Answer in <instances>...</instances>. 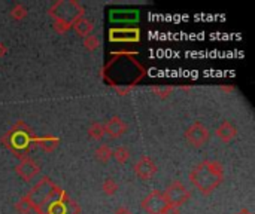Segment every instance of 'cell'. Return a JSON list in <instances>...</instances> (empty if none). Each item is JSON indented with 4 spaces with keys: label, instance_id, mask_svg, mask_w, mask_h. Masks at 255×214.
<instances>
[{
    "label": "cell",
    "instance_id": "1",
    "mask_svg": "<svg viewBox=\"0 0 255 214\" xmlns=\"http://www.w3.org/2000/svg\"><path fill=\"white\" fill-rule=\"evenodd\" d=\"M190 178L203 194H209L222 181V168L218 162H201L193 170Z\"/></svg>",
    "mask_w": 255,
    "mask_h": 214
},
{
    "label": "cell",
    "instance_id": "2",
    "mask_svg": "<svg viewBox=\"0 0 255 214\" xmlns=\"http://www.w3.org/2000/svg\"><path fill=\"white\" fill-rule=\"evenodd\" d=\"M167 204L172 207H177L190 199V192L187 191V187L181 184L179 181H175L172 186L167 187V191L163 194Z\"/></svg>",
    "mask_w": 255,
    "mask_h": 214
},
{
    "label": "cell",
    "instance_id": "3",
    "mask_svg": "<svg viewBox=\"0 0 255 214\" xmlns=\"http://www.w3.org/2000/svg\"><path fill=\"white\" fill-rule=\"evenodd\" d=\"M185 137H187V140L190 142L191 146L200 147V146H203V144H205L209 140V132H208V129L203 126L200 122H196V124H193L187 129Z\"/></svg>",
    "mask_w": 255,
    "mask_h": 214
},
{
    "label": "cell",
    "instance_id": "4",
    "mask_svg": "<svg viewBox=\"0 0 255 214\" xmlns=\"http://www.w3.org/2000/svg\"><path fill=\"white\" fill-rule=\"evenodd\" d=\"M167 201L164 198L163 194H160L158 191L152 192L148 198H145L143 201V207L149 214H163L164 210L167 208Z\"/></svg>",
    "mask_w": 255,
    "mask_h": 214
},
{
    "label": "cell",
    "instance_id": "5",
    "mask_svg": "<svg viewBox=\"0 0 255 214\" xmlns=\"http://www.w3.org/2000/svg\"><path fill=\"white\" fill-rule=\"evenodd\" d=\"M156 164L152 162V160L149 159V158H146V156H143L139 162L135 165V173L140 177V178H143V180H146V178H151L152 176H154V173H156Z\"/></svg>",
    "mask_w": 255,
    "mask_h": 214
},
{
    "label": "cell",
    "instance_id": "6",
    "mask_svg": "<svg viewBox=\"0 0 255 214\" xmlns=\"http://www.w3.org/2000/svg\"><path fill=\"white\" fill-rule=\"evenodd\" d=\"M111 40H114V42H136V40H139V30H135V29L111 30Z\"/></svg>",
    "mask_w": 255,
    "mask_h": 214
},
{
    "label": "cell",
    "instance_id": "7",
    "mask_svg": "<svg viewBox=\"0 0 255 214\" xmlns=\"http://www.w3.org/2000/svg\"><path fill=\"white\" fill-rule=\"evenodd\" d=\"M38 171H39V167L33 162L32 159H24L22 162L17 167V173H18L24 180L32 178Z\"/></svg>",
    "mask_w": 255,
    "mask_h": 214
},
{
    "label": "cell",
    "instance_id": "8",
    "mask_svg": "<svg viewBox=\"0 0 255 214\" xmlns=\"http://www.w3.org/2000/svg\"><path fill=\"white\" fill-rule=\"evenodd\" d=\"M105 128V131L108 132V134H111L112 137H119L121 134H124L125 132V129H127V125L119 119V118H112V119H109L108 121V124L103 126Z\"/></svg>",
    "mask_w": 255,
    "mask_h": 214
},
{
    "label": "cell",
    "instance_id": "9",
    "mask_svg": "<svg viewBox=\"0 0 255 214\" xmlns=\"http://www.w3.org/2000/svg\"><path fill=\"white\" fill-rule=\"evenodd\" d=\"M111 19H114L115 22H133L137 19V11H114V14H111Z\"/></svg>",
    "mask_w": 255,
    "mask_h": 214
},
{
    "label": "cell",
    "instance_id": "10",
    "mask_svg": "<svg viewBox=\"0 0 255 214\" xmlns=\"http://www.w3.org/2000/svg\"><path fill=\"white\" fill-rule=\"evenodd\" d=\"M216 136L222 140V142H230L235 136H236V128L228 124V122H224L218 129H216Z\"/></svg>",
    "mask_w": 255,
    "mask_h": 214
},
{
    "label": "cell",
    "instance_id": "11",
    "mask_svg": "<svg viewBox=\"0 0 255 214\" xmlns=\"http://www.w3.org/2000/svg\"><path fill=\"white\" fill-rule=\"evenodd\" d=\"M75 30H76V33H78V35L87 37L88 33L93 30V24H91L90 21H87V19L76 21V24H75Z\"/></svg>",
    "mask_w": 255,
    "mask_h": 214
},
{
    "label": "cell",
    "instance_id": "12",
    "mask_svg": "<svg viewBox=\"0 0 255 214\" xmlns=\"http://www.w3.org/2000/svg\"><path fill=\"white\" fill-rule=\"evenodd\" d=\"M114 156H115V159L118 160L119 164H124V162H127V160H129L130 153H129V150H127L125 147H118V149L115 150Z\"/></svg>",
    "mask_w": 255,
    "mask_h": 214
},
{
    "label": "cell",
    "instance_id": "13",
    "mask_svg": "<svg viewBox=\"0 0 255 214\" xmlns=\"http://www.w3.org/2000/svg\"><path fill=\"white\" fill-rule=\"evenodd\" d=\"M88 132H90V136H91L93 139L98 140V139L103 137V134H105V128H103V125H100V124H94V125H93V126L88 129Z\"/></svg>",
    "mask_w": 255,
    "mask_h": 214
},
{
    "label": "cell",
    "instance_id": "14",
    "mask_svg": "<svg viewBox=\"0 0 255 214\" xmlns=\"http://www.w3.org/2000/svg\"><path fill=\"white\" fill-rule=\"evenodd\" d=\"M96 155H97V159H100L101 162H106V160L112 156V152H111V149L108 146H100L97 149Z\"/></svg>",
    "mask_w": 255,
    "mask_h": 214
},
{
    "label": "cell",
    "instance_id": "15",
    "mask_svg": "<svg viewBox=\"0 0 255 214\" xmlns=\"http://www.w3.org/2000/svg\"><path fill=\"white\" fill-rule=\"evenodd\" d=\"M103 189H105V192L106 194H114L115 191H117V184H115V181L112 180V178H108L106 180V183L103 184Z\"/></svg>",
    "mask_w": 255,
    "mask_h": 214
},
{
    "label": "cell",
    "instance_id": "16",
    "mask_svg": "<svg viewBox=\"0 0 255 214\" xmlns=\"http://www.w3.org/2000/svg\"><path fill=\"white\" fill-rule=\"evenodd\" d=\"M97 43H98V40H97V37H94V36H88L87 39H85V46L88 48V49H96L97 48Z\"/></svg>",
    "mask_w": 255,
    "mask_h": 214
},
{
    "label": "cell",
    "instance_id": "17",
    "mask_svg": "<svg viewBox=\"0 0 255 214\" xmlns=\"http://www.w3.org/2000/svg\"><path fill=\"white\" fill-rule=\"evenodd\" d=\"M163 214H177V207H172V205H167V208L164 210Z\"/></svg>",
    "mask_w": 255,
    "mask_h": 214
},
{
    "label": "cell",
    "instance_id": "18",
    "mask_svg": "<svg viewBox=\"0 0 255 214\" xmlns=\"http://www.w3.org/2000/svg\"><path fill=\"white\" fill-rule=\"evenodd\" d=\"M117 214H132L129 210H127V208H124V207H121L119 210H117Z\"/></svg>",
    "mask_w": 255,
    "mask_h": 214
}]
</instances>
